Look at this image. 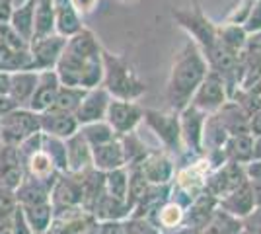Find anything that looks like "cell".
Here are the masks:
<instances>
[{
  "label": "cell",
  "instance_id": "obj_1",
  "mask_svg": "<svg viewBox=\"0 0 261 234\" xmlns=\"http://www.w3.org/2000/svg\"><path fill=\"white\" fill-rule=\"evenodd\" d=\"M101 45L92 30L82 28L76 35L68 37L65 51L59 59L55 72L63 86L92 90L101 86L103 61Z\"/></svg>",
  "mask_w": 261,
  "mask_h": 234
},
{
  "label": "cell",
  "instance_id": "obj_2",
  "mask_svg": "<svg viewBox=\"0 0 261 234\" xmlns=\"http://www.w3.org/2000/svg\"><path fill=\"white\" fill-rule=\"evenodd\" d=\"M208 72V65L203 53L191 39L175 55L172 72L166 84V101L172 112H184L191 103L195 90L201 86Z\"/></svg>",
  "mask_w": 261,
  "mask_h": 234
},
{
  "label": "cell",
  "instance_id": "obj_3",
  "mask_svg": "<svg viewBox=\"0 0 261 234\" xmlns=\"http://www.w3.org/2000/svg\"><path fill=\"white\" fill-rule=\"evenodd\" d=\"M101 61H103L101 88L113 100L139 101L146 94V82L137 74V70L127 59L101 51Z\"/></svg>",
  "mask_w": 261,
  "mask_h": 234
},
{
  "label": "cell",
  "instance_id": "obj_4",
  "mask_svg": "<svg viewBox=\"0 0 261 234\" xmlns=\"http://www.w3.org/2000/svg\"><path fill=\"white\" fill-rule=\"evenodd\" d=\"M174 20L177 22L179 28H184L185 32L189 34L191 41L199 47L203 57L218 43L217 23H213L208 20L199 4H195L193 8H177V10H174Z\"/></svg>",
  "mask_w": 261,
  "mask_h": 234
},
{
  "label": "cell",
  "instance_id": "obj_5",
  "mask_svg": "<svg viewBox=\"0 0 261 234\" xmlns=\"http://www.w3.org/2000/svg\"><path fill=\"white\" fill-rule=\"evenodd\" d=\"M142 123L152 129V133L160 139L168 154L184 156L185 148L181 143V131H179V113L177 112H158V110H144Z\"/></svg>",
  "mask_w": 261,
  "mask_h": 234
},
{
  "label": "cell",
  "instance_id": "obj_6",
  "mask_svg": "<svg viewBox=\"0 0 261 234\" xmlns=\"http://www.w3.org/2000/svg\"><path fill=\"white\" fill-rule=\"evenodd\" d=\"M37 133H41L39 113L28 108H16L4 119H0V139L6 146H20L25 139Z\"/></svg>",
  "mask_w": 261,
  "mask_h": 234
},
{
  "label": "cell",
  "instance_id": "obj_7",
  "mask_svg": "<svg viewBox=\"0 0 261 234\" xmlns=\"http://www.w3.org/2000/svg\"><path fill=\"white\" fill-rule=\"evenodd\" d=\"M228 100L230 98L226 86H224V80L218 76L217 72L208 70L205 80L201 82V86L195 90L189 106H193L203 113L211 115V113H217Z\"/></svg>",
  "mask_w": 261,
  "mask_h": 234
},
{
  "label": "cell",
  "instance_id": "obj_8",
  "mask_svg": "<svg viewBox=\"0 0 261 234\" xmlns=\"http://www.w3.org/2000/svg\"><path fill=\"white\" fill-rule=\"evenodd\" d=\"M246 181L248 178H246L244 166L236 164V162H226L217 170L208 172L207 179H205V191H208L213 197L220 201L234 190H238L240 186H244Z\"/></svg>",
  "mask_w": 261,
  "mask_h": 234
},
{
  "label": "cell",
  "instance_id": "obj_9",
  "mask_svg": "<svg viewBox=\"0 0 261 234\" xmlns=\"http://www.w3.org/2000/svg\"><path fill=\"white\" fill-rule=\"evenodd\" d=\"M142 112L144 108L137 101H123L111 98L108 113H106V121L113 129V133L117 137H123L139 129V125L142 123Z\"/></svg>",
  "mask_w": 261,
  "mask_h": 234
},
{
  "label": "cell",
  "instance_id": "obj_10",
  "mask_svg": "<svg viewBox=\"0 0 261 234\" xmlns=\"http://www.w3.org/2000/svg\"><path fill=\"white\" fill-rule=\"evenodd\" d=\"M66 45V37L59 34L39 37L30 41V57H32V68L41 72V70H55L59 59L63 55Z\"/></svg>",
  "mask_w": 261,
  "mask_h": 234
},
{
  "label": "cell",
  "instance_id": "obj_11",
  "mask_svg": "<svg viewBox=\"0 0 261 234\" xmlns=\"http://www.w3.org/2000/svg\"><path fill=\"white\" fill-rule=\"evenodd\" d=\"M207 113L197 110L193 106H187L184 112H179V131L185 152L195 156H203V127H205Z\"/></svg>",
  "mask_w": 261,
  "mask_h": 234
},
{
  "label": "cell",
  "instance_id": "obj_12",
  "mask_svg": "<svg viewBox=\"0 0 261 234\" xmlns=\"http://www.w3.org/2000/svg\"><path fill=\"white\" fill-rule=\"evenodd\" d=\"M49 199L53 205V211L82 207V179H80V174H72V172L61 174L55 181Z\"/></svg>",
  "mask_w": 261,
  "mask_h": 234
},
{
  "label": "cell",
  "instance_id": "obj_13",
  "mask_svg": "<svg viewBox=\"0 0 261 234\" xmlns=\"http://www.w3.org/2000/svg\"><path fill=\"white\" fill-rule=\"evenodd\" d=\"M139 168L150 186H168L174 181L175 160L166 150H150Z\"/></svg>",
  "mask_w": 261,
  "mask_h": 234
},
{
  "label": "cell",
  "instance_id": "obj_14",
  "mask_svg": "<svg viewBox=\"0 0 261 234\" xmlns=\"http://www.w3.org/2000/svg\"><path fill=\"white\" fill-rule=\"evenodd\" d=\"M109 101H111V96L101 86L86 90V94H84V98L80 101L78 110L74 112L78 125L82 127V125H88V123L106 121Z\"/></svg>",
  "mask_w": 261,
  "mask_h": 234
},
{
  "label": "cell",
  "instance_id": "obj_15",
  "mask_svg": "<svg viewBox=\"0 0 261 234\" xmlns=\"http://www.w3.org/2000/svg\"><path fill=\"white\" fill-rule=\"evenodd\" d=\"M59 88H61V80L57 76V72L55 70H41L39 78H37V86L33 90L32 100L28 103V110H32L35 113L47 112L53 106Z\"/></svg>",
  "mask_w": 261,
  "mask_h": 234
},
{
  "label": "cell",
  "instance_id": "obj_16",
  "mask_svg": "<svg viewBox=\"0 0 261 234\" xmlns=\"http://www.w3.org/2000/svg\"><path fill=\"white\" fill-rule=\"evenodd\" d=\"M39 123H41V133L63 139V141L72 137L80 129L76 117L72 113L55 112V110H47V112L39 113Z\"/></svg>",
  "mask_w": 261,
  "mask_h": 234
},
{
  "label": "cell",
  "instance_id": "obj_17",
  "mask_svg": "<svg viewBox=\"0 0 261 234\" xmlns=\"http://www.w3.org/2000/svg\"><path fill=\"white\" fill-rule=\"evenodd\" d=\"M51 2H53L55 12V34L63 35L66 39L76 35L84 28V23L72 0H51Z\"/></svg>",
  "mask_w": 261,
  "mask_h": 234
},
{
  "label": "cell",
  "instance_id": "obj_18",
  "mask_svg": "<svg viewBox=\"0 0 261 234\" xmlns=\"http://www.w3.org/2000/svg\"><path fill=\"white\" fill-rule=\"evenodd\" d=\"M66 146V166L72 174H82L92 168V146L88 145L84 135L76 131L65 141Z\"/></svg>",
  "mask_w": 261,
  "mask_h": 234
},
{
  "label": "cell",
  "instance_id": "obj_19",
  "mask_svg": "<svg viewBox=\"0 0 261 234\" xmlns=\"http://www.w3.org/2000/svg\"><path fill=\"white\" fill-rule=\"evenodd\" d=\"M92 168H96L103 174L125 168V154H123L119 137L103 145L92 146Z\"/></svg>",
  "mask_w": 261,
  "mask_h": 234
},
{
  "label": "cell",
  "instance_id": "obj_20",
  "mask_svg": "<svg viewBox=\"0 0 261 234\" xmlns=\"http://www.w3.org/2000/svg\"><path fill=\"white\" fill-rule=\"evenodd\" d=\"M218 209L226 211L228 215L236 217L240 221L244 217H248L255 209V201H253V195H251L250 181H246L244 186H240L238 190L228 193L226 197H222V199L218 201Z\"/></svg>",
  "mask_w": 261,
  "mask_h": 234
},
{
  "label": "cell",
  "instance_id": "obj_21",
  "mask_svg": "<svg viewBox=\"0 0 261 234\" xmlns=\"http://www.w3.org/2000/svg\"><path fill=\"white\" fill-rule=\"evenodd\" d=\"M37 78H39L37 70L10 72V90H8V96L16 101L18 108H28V103H30V100H32L33 96V90L37 86Z\"/></svg>",
  "mask_w": 261,
  "mask_h": 234
},
{
  "label": "cell",
  "instance_id": "obj_22",
  "mask_svg": "<svg viewBox=\"0 0 261 234\" xmlns=\"http://www.w3.org/2000/svg\"><path fill=\"white\" fill-rule=\"evenodd\" d=\"M217 117L230 137L250 135V117H248V113L244 112L236 101H226L217 112Z\"/></svg>",
  "mask_w": 261,
  "mask_h": 234
},
{
  "label": "cell",
  "instance_id": "obj_23",
  "mask_svg": "<svg viewBox=\"0 0 261 234\" xmlns=\"http://www.w3.org/2000/svg\"><path fill=\"white\" fill-rule=\"evenodd\" d=\"M228 139L230 135L222 127V123L218 121L217 113L207 115L205 127H203V156L213 154V152H222Z\"/></svg>",
  "mask_w": 261,
  "mask_h": 234
},
{
  "label": "cell",
  "instance_id": "obj_24",
  "mask_svg": "<svg viewBox=\"0 0 261 234\" xmlns=\"http://www.w3.org/2000/svg\"><path fill=\"white\" fill-rule=\"evenodd\" d=\"M130 205L127 201H121L113 195H108L103 193L101 197L98 199L96 207L92 215L98 219L99 223H106V221H121V219H127L130 217Z\"/></svg>",
  "mask_w": 261,
  "mask_h": 234
},
{
  "label": "cell",
  "instance_id": "obj_25",
  "mask_svg": "<svg viewBox=\"0 0 261 234\" xmlns=\"http://www.w3.org/2000/svg\"><path fill=\"white\" fill-rule=\"evenodd\" d=\"M22 213L33 234H47L49 226H51V221H53V205H51V201L41 203V205L22 207Z\"/></svg>",
  "mask_w": 261,
  "mask_h": 234
},
{
  "label": "cell",
  "instance_id": "obj_26",
  "mask_svg": "<svg viewBox=\"0 0 261 234\" xmlns=\"http://www.w3.org/2000/svg\"><path fill=\"white\" fill-rule=\"evenodd\" d=\"M184 217H185L184 207H179L174 201H166L162 207L154 213L150 219H146V221H150L158 230L164 228V230L170 232V230H177L184 224Z\"/></svg>",
  "mask_w": 261,
  "mask_h": 234
},
{
  "label": "cell",
  "instance_id": "obj_27",
  "mask_svg": "<svg viewBox=\"0 0 261 234\" xmlns=\"http://www.w3.org/2000/svg\"><path fill=\"white\" fill-rule=\"evenodd\" d=\"M55 34V12L51 0H35V12H33V37H47Z\"/></svg>",
  "mask_w": 261,
  "mask_h": 234
},
{
  "label": "cell",
  "instance_id": "obj_28",
  "mask_svg": "<svg viewBox=\"0 0 261 234\" xmlns=\"http://www.w3.org/2000/svg\"><path fill=\"white\" fill-rule=\"evenodd\" d=\"M33 12H35V0H30L22 6L14 8L10 18V28L28 43L33 37Z\"/></svg>",
  "mask_w": 261,
  "mask_h": 234
},
{
  "label": "cell",
  "instance_id": "obj_29",
  "mask_svg": "<svg viewBox=\"0 0 261 234\" xmlns=\"http://www.w3.org/2000/svg\"><path fill=\"white\" fill-rule=\"evenodd\" d=\"M121 146H123V154H125V166H139L146 156L150 154V150L146 148L144 141L141 139V135L137 131H130V133L119 137Z\"/></svg>",
  "mask_w": 261,
  "mask_h": 234
},
{
  "label": "cell",
  "instance_id": "obj_30",
  "mask_svg": "<svg viewBox=\"0 0 261 234\" xmlns=\"http://www.w3.org/2000/svg\"><path fill=\"white\" fill-rule=\"evenodd\" d=\"M251 146H253V137H251V135L230 137L228 141H226V145H224L226 160L246 166L251 160Z\"/></svg>",
  "mask_w": 261,
  "mask_h": 234
},
{
  "label": "cell",
  "instance_id": "obj_31",
  "mask_svg": "<svg viewBox=\"0 0 261 234\" xmlns=\"http://www.w3.org/2000/svg\"><path fill=\"white\" fill-rule=\"evenodd\" d=\"M244 230L242 228V221L228 215L226 211L218 209L213 213L211 221L207 223V226L203 228V234H240Z\"/></svg>",
  "mask_w": 261,
  "mask_h": 234
},
{
  "label": "cell",
  "instance_id": "obj_32",
  "mask_svg": "<svg viewBox=\"0 0 261 234\" xmlns=\"http://www.w3.org/2000/svg\"><path fill=\"white\" fill-rule=\"evenodd\" d=\"M84 94H86V90L72 88V86H63V84H61V88H59L57 96H55L53 106H51L49 110L72 113V115H74V112H76L78 106H80V101L84 98Z\"/></svg>",
  "mask_w": 261,
  "mask_h": 234
},
{
  "label": "cell",
  "instance_id": "obj_33",
  "mask_svg": "<svg viewBox=\"0 0 261 234\" xmlns=\"http://www.w3.org/2000/svg\"><path fill=\"white\" fill-rule=\"evenodd\" d=\"M217 35L218 41L224 47H228L230 51H234V53H240L244 49L246 41H248V34L244 32V28L238 25V23L224 22L222 25H217Z\"/></svg>",
  "mask_w": 261,
  "mask_h": 234
},
{
  "label": "cell",
  "instance_id": "obj_34",
  "mask_svg": "<svg viewBox=\"0 0 261 234\" xmlns=\"http://www.w3.org/2000/svg\"><path fill=\"white\" fill-rule=\"evenodd\" d=\"M41 148H43L45 154L51 158L53 166L61 174L68 172V166H66V146L63 139H57V137L41 133Z\"/></svg>",
  "mask_w": 261,
  "mask_h": 234
},
{
  "label": "cell",
  "instance_id": "obj_35",
  "mask_svg": "<svg viewBox=\"0 0 261 234\" xmlns=\"http://www.w3.org/2000/svg\"><path fill=\"white\" fill-rule=\"evenodd\" d=\"M78 131L84 135V139L88 141L90 146L103 145V143H109V141L117 139V135L113 133V129L108 125V121L88 123V125H82Z\"/></svg>",
  "mask_w": 261,
  "mask_h": 234
},
{
  "label": "cell",
  "instance_id": "obj_36",
  "mask_svg": "<svg viewBox=\"0 0 261 234\" xmlns=\"http://www.w3.org/2000/svg\"><path fill=\"white\" fill-rule=\"evenodd\" d=\"M127 190H129V170L119 168L106 174V193L113 195L121 201H127Z\"/></svg>",
  "mask_w": 261,
  "mask_h": 234
},
{
  "label": "cell",
  "instance_id": "obj_37",
  "mask_svg": "<svg viewBox=\"0 0 261 234\" xmlns=\"http://www.w3.org/2000/svg\"><path fill=\"white\" fill-rule=\"evenodd\" d=\"M244 32L248 35L261 34V0H253L251 2V8L246 16V20L242 23Z\"/></svg>",
  "mask_w": 261,
  "mask_h": 234
},
{
  "label": "cell",
  "instance_id": "obj_38",
  "mask_svg": "<svg viewBox=\"0 0 261 234\" xmlns=\"http://www.w3.org/2000/svg\"><path fill=\"white\" fill-rule=\"evenodd\" d=\"M242 228L250 234H261V207H255L248 217L242 219Z\"/></svg>",
  "mask_w": 261,
  "mask_h": 234
},
{
  "label": "cell",
  "instance_id": "obj_39",
  "mask_svg": "<svg viewBox=\"0 0 261 234\" xmlns=\"http://www.w3.org/2000/svg\"><path fill=\"white\" fill-rule=\"evenodd\" d=\"M98 234H125V224L121 221H106L96 226Z\"/></svg>",
  "mask_w": 261,
  "mask_h": 234
},
{
  "label": "cell",
  "instance_id": "obj_40",
  "mask_svg": "<svg viewBox=\"0 0 261 234\" xmlns=\"http://www.w3.org/2000/svg\"><path fill=\"white\" fill-rule=\"evenodd\" d=\"M72 4H74V8H76L78 14L84 18V16L94 12V8L98 6V0H72Z\"/></svg>",
  "mask_w": 261,
  "mask_h": 234
},
{
  "label": "cell",
  "instance_id": "obj_41",
  "mask_svg": "<svg viewBox=\"0 0 261 234\" xmlns=\"http://www.w3.org/2000/svg\"><path fill=\"white\" fill-rule=\"evenodd\" d=\"M244 172H246V178L248 181H253V179H261V160H251L244 166Z\"/></svg>",
  "mask_w": 261,
  "mask_h": 234
},
{
  "label": "cell",
  "instance_id": "obj_42",
  "mask_svg": "<svg viewBox=\"0 0 261 234\" xmlns=\"http://www.w3.org/2000/svg\"><path fill=\"white\" fill-rule=\"evenodd\" d=\"M18 106L10 96H0V119H4L10 112H14Z\"/></svg>",
  "mask_w": 261,
  "mask_h": 234
},
{
  "label": "cell",
  "instance_id": "obj_43",
  "mask_svg": "<svg viewBox=\"0 0 261 234\" xmlns=\"http://www.w3.org/2000/svg\"><path fill=\"white\" fill-rule=\"evenodd\" d=\"M250 135L251 137H261V110L250 117Z\"/></svg>",
  "mask_w": 261,
  "mask_h": 234
},
{
  "label": "cell",
  "instance_id": "obj_44",
  "mask_svg": "<svg viewBox=\"0 0 261 234\" xmlns=\"http://www.w3.org/2000/svg\"><path fill=\"white\" fill-rule=\"evenodd\" d=\"M10 90V72L0 70V96H8Z\"/></svg>",
  "mask_w": 261,
  "mask_h": 234
},
{
  "label": "cell",
  "instance_id": "obj_45",
  "mask_svg": "<svg viewBox=\"0 0 261 234\" xmlns=\"http://www.w3.org/2000/svg\"><path fill=\"white\" fill-rule=\"evenodd\" d=\"M250 188H251L253 201H255V207H261V179H253V181H250Z\"/></svg>",
  "mask_w": 261,
  "mask_h": 234
},
{
  "label": "cell",
  "instance_id": "obj_46",
  "mask_svg": "<svg viewBox=\"0 0 261 234\" xmlns=\"http://www.w3.org/2000/svg\"><path fill=\"white\" fill-rule=\"evenodd\" d=\"M251 160H261V137H253V146H251ZM250 160V162H251Z\"/></svg>",
  "mask_w": 261,
  "mask_h": 234
},
{
  "label": "cell",
  "instance_id": "obj_47",
  "mask_svg": "<svg viewBox=\"0 0 261 234\" xmlns=\"http://www.w3.org/2000/svg\"><path fill=\"white\" fill-rule=\"evenodd\" d=\"M174 234H203L201 230H197V228H191V226H179L177 230H174Z\"/></svg>",
  "mask_w": 261,
  "mask_h": 234
},
{
  "label": "cell",
  "instance_id": "obj_48",
  "mask_svg": "<svg viewBox=\"0 0 261 234\" xmlns=\"http://www.w3.org/2000/svg\"><path fill=\"white\" fill-rule=\"evenodd\" d=\"M25 2H30V0H10L12 8H18V6H22V4H25Z\"/></svg>",
  "mask_w": 261,
  "mask_h": 234
},
{
  "label": "cell",
  "instance_id": "obj_49",
  "mask_svg": "<svg viewBox=\"0 0 261 234\" xmlns=\"http://www.w3.org/2000/svg\"><path fill=\"white\" fill-rule=\"evenodd\" d=\"M240 234H250V232H246V230H242V232H240Z\"/></svg>",
  "mask_w": 261,
  "mask_h": 234
},
{
  "label": "cell",
  "instance_id": "obj_50",
  "mask_svg": "<svg viewBox=\"0 0 261 234\" xmlns=\"http://www.w3.org/2000/svg\"><path fill=\"white\" fill-rule=\"evenodd\" d=\"M121 2H133V0H121Z\"/></svg>",
  "mask_w": 261,
  "mask_h": 234
}]
</instances>
